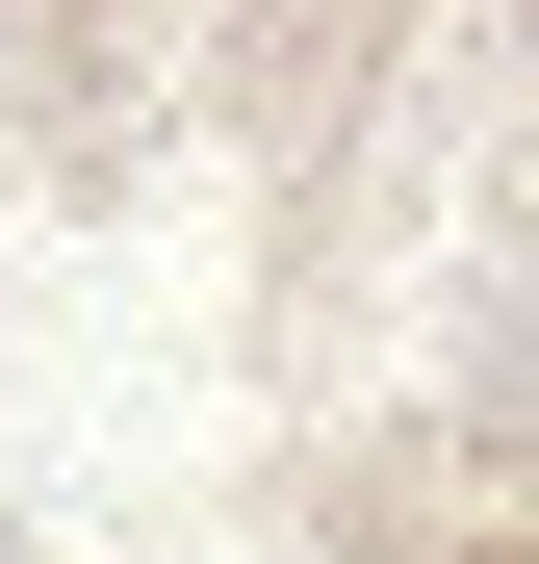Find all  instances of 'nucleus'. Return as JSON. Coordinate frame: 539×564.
<instances>
[{
    "mask_svg": "<svg viewBox=\"0 0 539 564\" xmlns=\"http://www.w3.org/2000/svg\"><path fill=\"white\" fill-rule=\"evenodd\" d=\"M488 386H514V411H539V231H514V334H488Z\"/></svg>",
    "mask_w": 539,
    "mask_h": 564,
    "instance_id": "1",
    "label": "nucleus"
},
{
    "mask_svg": "<svg viewBox=\"0 0 539 564\" xmlns=\"http://www.w3.org/2000/svg\"><path fill=\"white\" fill-rule=\"evenodd\" d=\"M514 26H539V0H514Z\"/></svg>",
    "mask_w": 539,
    "mask_h": 564,
    "instance_id": "2",
    "label": "nucleus"
}]
</instances>
